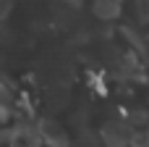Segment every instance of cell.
<instances>
[{
  "label": "cell",
  "instance_id": "1",
  "mask_svg": "<svg viewBox=\"0 0 149 147\" xmlns=\"http://www.w3.org/2000/svg\"><path fill=\"white\" fill-rule=\"evenodd\" d=\"M115 11H118V8H115V3H110V0H105V3L100 0V3H97V13H100V16H107V18H110V16H115Z\"/></svg>",
  "mask_w": 149,
  "mask_h": 147
}]
</instances>
